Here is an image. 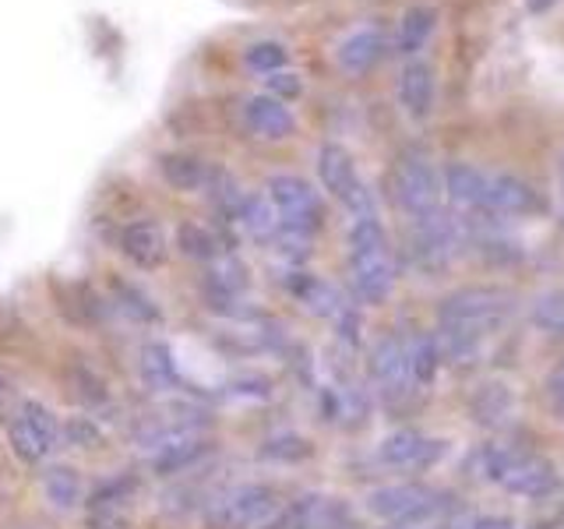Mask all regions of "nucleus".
I'll use <instances>...</instances> for the list:
<instances>
[{"instance_id":"1","label":"nucleus","mask_w":564,"mask_h":529,"mask_svg":"<svg viewBox=\"0 0 564 529\" xmlns=\"http://www.w3.org/2000/svg\"><path fill=\"white\" fill-rule=\"evenodd\" d=\"M519 314V296L505 287H463L437 304V349L441 360L469 353L487 335L501 332Z\"/></svg>"},{"instance_id":"2","label":"nucleus","mask_w":564,"mask_h":529,"mask_svg":"<svg viewBox=\"0 0 564 529\" xmlns=\"http://www.w3.org/2000/svg\"><path fill=\"white\" fill-rule=\"evenodd\" d=\"M395 255L378 216H360L349 226V282L364 304H384L395 290Z\"/></svg>"},{"instance_id":"3","label":"nucleus","mask_w":564,"mask_h":529,"mask_svg":"<svg viewBox=\"0 0 564 529\" xmlns=\"http://www.w3.org/2000/svg\"><path fill=\"white\" fill-rule=\"evenodd\" d=\"M484 469L487 481L522 501H546L561 490V476L551 458L519 445H494L484 455Z\"/></svg>"},{"instance_id":"4","label":"nucleus","mask_w":564,"mask_h":529,"mask_svg":"<svg viewBox=\"0 0 564 529\" xmlns=\"http://www.w3.org/2000/svg\"><path fill=\"white\" fill-rule=\"evenodd\" d=\"M388 194H392L395 208L402 212L405 219H427L437 216L441 202H445V184H441V173L434 166V159L423 149H405L392 173H388Z\"/></svg>"},{"instance_id":"5","label":"nucleus","mask_w":564,"mask_h":529,"mask_svg":"<svg viewBox=\"0 0 564 529\" xmlns=\"http://www.w3.org/2000/svg\"><path fill=\"white\" fill-rule=\"evenodd\" d=\"M452 508L448 494L437 490L431 484H384L378 490L367 494V511L375 519L388 526H437V519H445V511Z\"/></svg>"},{"instance_id":"6","label":"nucleus","mask_w":564,"mask_h":529,"mask_svg":"<svg viewBox=\"0 0 564 529\" xmlns=\"http://www.w3.org/2000/svg\"><path fill=\"white\" fill-rule=\"evenodd\" d=\"M279 508V490L269 484H237L216 490L202 508L205 529H258Z\"/></svg>"},{"instance_id":"7","label":"nucleus","mask_w":564,"mask_h":529,"mask_svg":"<svg viewBox=\"0 0 564 529\" xmlns=\"http://www.w3.org/2000/svg\"><path fill=\"white\" fill-rule=\"evenodd\" d=\"M264 198H269V205L275 208L282 234H290V237L307 240L325 223L322 194H317L304 176H293V173L269 176V184H264Z\"/></svg>"},{"instance_id":"8","label":"nucleus","mask_w":564,"mask_h":529,"mask_svg":"<svg viewBox=\"0 0 564 529\" xmlns=\"http://www.w3.org/2000/svg\"><path fill=\"white\" fill-rule=\"evenodd\" d=\"M317 181H322V187L349 212L352 219L378 216L375 194H370L364 176L357 173V163H352L349 149H343L339 141H325V145L317 149Z\"/></svg>"},{"instance_id":"9","label":"nucleus","mask_w":564,"mask_h":529,"mask_svg":"<svg viewBox=\"0 0 564 529\" xmlns=\"http://www.w3.org/2000/svg\"><path fill=\"white\" fill-rule=\"evenodd\" d=\"M61 423L53 417L43 402L25 399L18 402V410L8 420V441H11V452L25 463H43L50 458V452L61 445Z\"/></svg>"},{"instance_id":"10","label":"nucleus","mask_w":564,"mask_h":529,"mask_svg":"<svg viewBox=\"0 0 564 529\" xmlns=\"http://www.w3.org/2000/svg\"><path fill=\"white\" fill-rule=\"evenodd\" d=\"M370 381L378 385L384 399H405L413 392V360H410V343L402 335H381L367 357Z\"/></svg>"},{"instance_id":"11","label":"nucleus","mask_w":564,"mask_h":529,"mask_svg":"<svg viewBox=\"0 0 564 529\" xmlns=\"http://www.w3.org/2000/svg\"><path fill=\"white\" fill-rule=\"evenodd\" d=\"M543 212H546V198L529 181H522L516 173H487L484 216L522 219V216H543Z\"/></svg>"},{"instance_id":"12","label":"nucleus","mask_w":564,"mask_h":529,"mask_svg":"<svg viewBox=\"0 0 564 529\" xmlns=\"http://www.w3.org/2000/svg\"><path fill=\"white\" fill-rule=\"evenodd\" d=\"M441 455H445V441L427 438L410 428L388 434L378 445V458L388 469H427Z\"/></svg>"},{"instance_id":"13","label":"nucleus","mask_w":564,"mask_h":529,"mask_svg":"<svg viewBox=\"0 0 564 529\" xmlns=\"http://www.w3.org/2000/svg\"><path fill=\"white\" fill-rule=\"evenodd\" d=\"M434 99H437V78L434 67L427 61H405L399 71V102L402 110L413 120H427L434 114Z\"/></svg>"},{"instance_id":"14","label":"nucleus","mask_w":564,"mask_h":529,"mask_svg":"<svg viewBox=\"0 0 564 529\" xmlns=\"http://www.w3.org/2000/svg\"><path fill=\"white\" fill-rule=\"evenodd\" d=\"M388 40L381 25H364L357 32H349L346 40L335 50V64H339L346 75H367L370 67H378V61L384 57Z\"/></svg>"},{"instance_id":"15","label":"nucleus","mask_w":564,"mask_h":529,"mask_svg":"<svg viewBox=\"0 0 564 529\" xmlns=\"http://www.w3.org/2000/svg\"><path fill=\"white\" fill-rule=\"evenodd\" d=\"M243 120H247V128L264 141H286L296 131V120L290 114V106L282 99L264 96V93H258L243 102Z\"/></svg>"},{"instance_id":"16","label":"nucleus","mask_w":564,"mask_h":529,"mask_svg":"<svg viewBox=\"0 0 564 529\" xmlns=\"http://www.w3.org/2000/svg\"><path fill=\"white\" fill-rule=\"evenodd\" d=\"M448 202L463 212H484V191H487V170L473 163H448L441 173Z\"/></svg>"},{"instance_id":"17","label":"nucleus","mask_w":564,"mask_h":529,"mask_svg":"<svg viewBox=\"0 0 564 529\" xmlns=\"http://www.w3.org/2000/svg\"><path fill=\"white\" fill-rule=\"evenodd\" d=\"M120 247L138 269H155V264L166 261V234H163V226L152 219H138L123 229Z\"/></svg>"},{"instance_id":"18","label":"nucleus","mask_w":564,"mask_h":529,"mask_svg":"<svg viewBox=\"0 0 564 529\" xmlns=\"http://www.w3.org/2000/svg\"><path fill=\"white\" fill-rule=\"evenodd\" d=\"M328 508L332 505L325 498H317V494H304V498L275 508V516L264 526H258V529H325Z\"/></svg>"},{"instance_id":"19","label":"nucleus","mask_w":564,"mask_h":529,"mask_svg":"<svg viewBox=\"0 0 564 529\" xmlns=\"http://www.w3.org/2000/svg\"><path fill=\"white\" fill-rule=\"evenodd\" d=\"M437 29V11L434 8H410L402 18H399V29H395V50L402 53V57H416V53L431 43V35Z\"/></svg>"},{"instance_id":"20","label":"nucleus","mask_w":564,"mask_h":529,"mask_svg":"<svg viewBox=\"0 0 564 529\" xmlns=\"http://www.w3.org/2000/svg\"><path fill=\"white\" fill-rule=\"evenodd\" d=\"M159 170H163V181L173 191H205L212 166H205L202 159H194V155L170 152V155L159 159Z\"/></svg>"},{"instance_id":"21","label":"nucleus","mask_w":564,"mask_h":529,"mask_svg":"<svg viewBox=\"0 0 564 529\" xmlns=\"http://www.w3.org/2000/svg\"><path fill=\"white\" fill-rule=\"evenodd\" d=\"M208 452V441L205 438H194V441H184V445H170L163 452L149 455V466L155 476H173V473H184L191 466H198Z\"/></svg>"},{"instance_id":"22","label":"nucleus","mask_w":564,"mask_h":529,"mask_svg":"<svg viewBox=\"0 0 564 529\" xmlns=\"http://www.w3.org/2000/svg\"><path fill=\"white\" fill-rule=\"evenodd\" d=\"M141 378H145L152 388H159V392L181 385V370H176V360L166 343H149L141 349Z\"/></svg>"},{"instance_id":"23","label":"nucleus","mask_w":564,"mask_h":529,"mask_svg":"<svg viewBox=\"0 0 564 529\" xmlns=\"http://www.w3.org/2000/svg\"><path fill=\"white\" fill-rule=\"evenodd\" d=\"M43 490L57 508H75L82 501V476L70 466H46L43 469Z\"/></svg>"},{"instance_id":"24","label":"nucleus","mask_w":564,"mask_h":529,"mask_svg":"<svg viewBox=\"0 0 564 529\" xmlns=\"http://www.w3.org/2000/svg\"><path fill=\"white\" fill-rule=\"evenodd\" d=\"M176 244H181V251L187 255V258H198V261H216V258H223L226 251H223V244H219V237L212 234L208 226H181L176 229Z\"/></svg>"},{"instance_id":"25","label":"nucleus","mask_w":564,"mask_h":529,"mask_svg":"<svg viewBox=\"0 0 564 529\" xmlns=\"http://www.w3.org/2000/svg\"><path fill=\"white\" fill-rule=\"evenodd\" d=\"M113 296H117V304H120V311L123 314H131L134 322H145V325H152V322H159V307H155V300L149 296V293H141L134 282H123V279H113Z\"/></svg>"},{"instance_id":"26","label":"nucleus","mask_w":564,"mask_h":529,"mask_svg":"<svg viewBox=\"0 0 564 529\" xmlns=\"http://www.w3.org/2000/svg\"><path fill=\"white\" fill-rule=\"evenodd\" d=\"M511 406H516V399H511V392L505 385H487L480 396L473 399V420L476 423H501Z\"/></svg>"},{"instance_id":"27","label":"nucleus","mask_w":564,"mask_h":529,"mask_svg":"<svg viewBox=\"0 0 564 529\" xmlns=\"http://www.w3.org/2000/svg\"><path fill=\"white\" fill-rule=\"evenodd\" d=\"M286 61H290V50L275 43V40H261V43H251L243 50V64L258 71V75H275V71H286Z\"/></svg>"},{"instance_id":"28","label":"nucleus","mask_w":564,"mask_h":529,"mask_svg":"<svg viewBox=\"0 0 564 529\" xmlns=\"http://www.w3.org/2000/svg\"><path fill=\"white\" fill-rule=\"evenodd\" d=\"M88 529H131V519L123 505H110V501H96L88 498V516H85Z\"/></svg>"},{"instance_id":"29","label":"nucleus","mask_w":564,"mask_h":529,"mask_svg":"<svg viewBox=\"0 0 564 529\" xmlns=\"http://www.w3.org/2000/svg\"><path fill=\"white\" fill-rule=\"evenodd\" d=\"M533 317L551 332H564V290H551L543 293L533 304Z\"/></svg>"},{"instance_id":"30","label":"nucleus","mask_w":564,"mask_h":529,"mask_svg":"<svg viewBox=\"0 0 564 529\" xmlns=\"http://www.w3.org/2000/svg\"><path fill=\"white\" fill-rule=\"evenodd\" d=\"M304 93V82L293 71H275V75H264V96L272 99H296Z\"/></svg>"},{"instance_id":"31","label":"nucleus","mask_w":564,"mask_h":529,"mask_svg":"<svg viewBox=\"0 0 564 529\" xmlns=\"http://www.w3.org/2000/svg\"><path fill=\"white\" fill-rule=\"evenodd\" d=\"M264 455L269 458H307L311 455V441L304 438H275L264 445Z\"/></svg>"},{"instance_id":"32","label":"nucleus","mask_w":564,"mask_h":529,"mask_svg":"<svg viewBox=\"0 0 564 529\" xmlns=\"http://www.w3.org/2000/svg\"><path fill=\"white\" fill-rule=\"evenodd\" d=\"M546 392L551 396H557V392H564V357L554 364V370L546 375Z\"/></svg>"},{"instance_id":"33","label":"nucleus","mask_w":564,"mask_h":529,"mask_svg":"<svg viewBox=\"0 0 564 529\" xmlns=\"http://www.w3.org/2000/svg\"><path fill=\"white\" fill-rule=\"evenodd\" d=\"M67 434L75 438V441H96V431L88 428V423H85L82 417H78L75 423H70V428H67Z\"/></svg>"},{"instance_id":"34","label":"nucleus","mask_w":564,"mask_h":529,"mask_svg":"<svg viewBox=\"0 0 564 529\" xmlns=\"http://www.w3.org/2000/svg\"><path fill=\"white\" fill-rule=\"evenodd\" d=\"M473 529H516V522H508V519H480Z\"/></svg>"},{"instance_id":"35","label":"nucleus","mask_w":564,"mask_h":529,"mask_svg":"<svg viewBox=\"0 0 564 529\" xmlns=\"http://www.w3.org/2000/svg\"><path fill=\"white\" fill-rule=\"evenodd\" d=\"M557 4V0H525V8L533 11V14H543V11H551Z\"/></svg>"},{"instance_id":"36","label":"nucleus","mask_w":564,"mask_h":529,"mask_svg":"<svg viewBox=\"0 0 564 529\" xmlns=\"http://www.w3.org/2000/svg\"><path fill=\"white\" fill-rule=\"evenodd\" d=\"M557 184H561V194H564V149L557 155Z\"/></svg>"},{"instance_id":"37","label":"nucleus","mask_w":564,"mask_h":529,"mask_svg":"<svg viewBox=\"0 0 564 529\" xmlns=\"http://www.w3.org/2000/svg\"><path fill=\"white\" fill-rule=\"evenodd\" d=\"M392 529H405V526H392ZM416 529H452V526H416Z\"/></svg>"},{"instance_id":"38","label":"nucleus","mask_w":564,"mask_h":529,"mask_svg":"<svg viewBox=\"0 0 564 529\" xmlns=\"http://www.w3.org/2000/svg\"><path fill=\"white\" fill-rule=\"evenodd\" d=\"M0 417H4V388H0Z\"/></svg>"}]
</instances>
